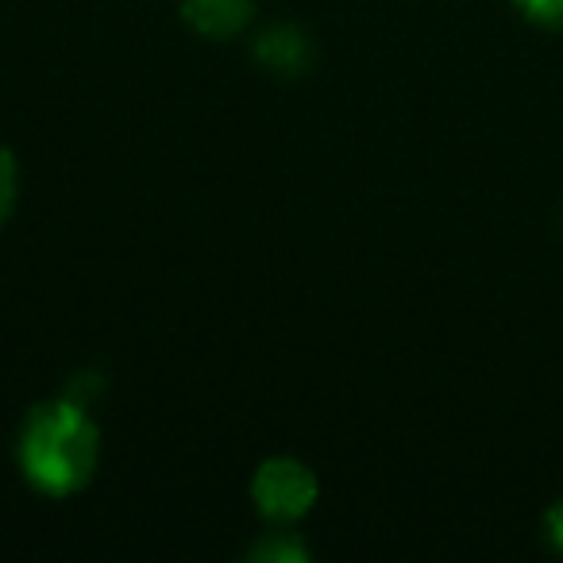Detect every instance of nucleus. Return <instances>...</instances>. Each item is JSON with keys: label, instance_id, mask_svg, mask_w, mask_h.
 Segmentation results:
<instances>
[{"label": "nucleus", "instance_id": "obj_1", "mask_svg": "<svg viewBox=\"0 0 563 563\" xmlns=\"http://www.w3.org/2000/svg\"><path fill=\"white\" fill-rule=\"evenodd\" d=\"M16 460L35 490L66 498L93 478L101 460V432L81 401H47V406H35L20 429Z\"/></svg>", "mask_w": 563, "mask_h": 563}, {"label": "nucleus", "instance_id": "obj_2", "mask_svg": "<svg viewBox=\"0 0 563 563\" xmlns=\"http://www.w3.org/2000/svg\"><path fill=\"white\" fill-rule=\"evenodd\" d=\"M251 498L255 509L274 525H294L317 506L321 498V483H317L313 467L294 455H274L251 478Z\"/></svg>", "mask_w": 563, "mask_h": 563}, {"label": "nucleus", "instance_id": "obj_3", "mask_svg": "<svg viewBox=\"0 0 563 563\" xmlns=\"http://www.w3.org/2000/svg\"><path fill=\"white\" fill-rule=\"evenodd\" d=\"M181 16L209 40H232L255 16V0H181Z\"/></svg>", "mask_w": 563, "mask_h": 563}, {"label": "nucleus", "instance_id": "obj_4", "mask_svg": "<svg viewBox=\"0 0 563 563\" xmlns=\"http://www.w3.org/2000/svg\"><path fill=\"white\" fill-rule=\"evenodd\" d=\"M255 58L271 74H286V78H294V74L309 70V63H313V47H309V35L301 32V27L282 24V27H271V32L258 35Z\"/></svg>", "mask_w": 563, "mask_h": 563}, {"label": "nucleus", "instance_id": "obj_5", "mask_svg": "<svg viewBox=\"0 0 563 563\" xmlns=\"http://www.w3.org/2000/svg\"><path fill=\"white\" fill-rule=\"evenodd\" d=\"M255 560H274V563H298V560H309V544L298 540L290 529H278V532H266L255 548H251Z\"/></svg>", "mask_w": 563, "mask_h": 563}, {"label": "nucleus", "instance_id": "obj_6", "mask_svg": "<svg viewBox=\"0 0 563 563\" xmlns=\"http://www.w3.org/2000/svg\"><path fill=\"white\" fill-rule=\"evenodd\" d=\"M16 194H20V170L16 158L9 147H0V228L9 224L12 209H16Z\"/></svg>", "mask_w": 563, "mask_h": 563}, {"label": "nucleus", "instance_id": "obj_7", "mask_svg": "<svg viewBox=\"0 0 563 563\" xmlns=\"http://www.w3.org/2000/svg\"><path fill=\"white\" fill-rule=\"evenodd\" d=\"M517 9L529 20H537V24H548V27L563 24V0H517Z\"/></svg>", "mask_w": 563, "mask_h": 563}, {"label": "nucleus", "instance_id": "obj_8", "mask_svg": "<svg viewBox=\"0 0 563 563\" xmlns=\"http://www.w3.org/2000/svg\"><path fill=\"white\" fill-rule=\"evenodd\" d=\"M548 537H552V544L563 552V501L552 506V514H548Z\"/></svg>", "mask_w": 563, "mask_h": 563}]
</instances>
